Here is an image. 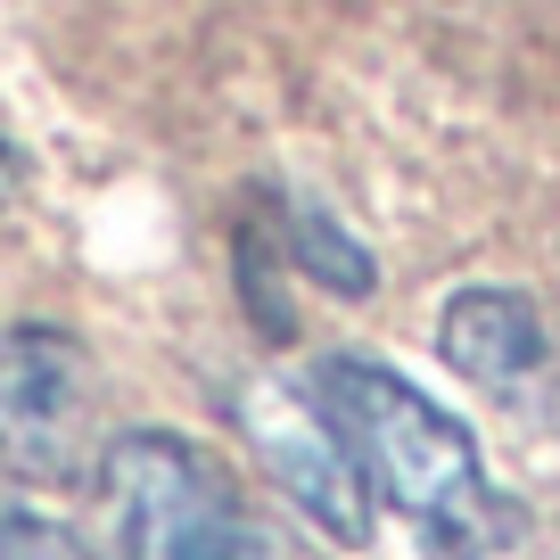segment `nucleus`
Wrapping results in <instances>:
<instances>
[{
	"mask_svg": "<svg viewBox=\"0 0 560 560\" xmlns=\"http://www.w3.org/2000/svg\"><path fill=\"white\" fill-rule=\"evenodd\" d=\"M305 387L330 412V429L347 438L371 503L412 520L438 560H511L520 503L494 494L487 462H478V438L438 396H420L404 371L371 363V354H322L305 371Z\"/></svg>",
	"mask_w": 560,
	"mask_h": 560,
	"instance_id": "obj_1",
	"label": "nucleus"
},
{
	"mask_svg": "<svg viewBox=\"0 0 560 560\" xmlns=\"http://www.w3.org/2000/svg\"><path fill=\"white\" fill-rule=\"evenodd\" d=\"M107 503H116L124 560H280L264 520L247 511L240 478L174 429L107 438Z\"/></svg>",
	"mask_w": 560,
	"mask_h": 560,
	"instance_id": "obj_2",
	"label": "nucleus"
},
{
	"mask_svg": "<svg viewBox=\"0 0 560 560\" xmlns=\"http://www.w3.org/2000/svg\"><path fill=\"white\" fill-rule=\"evenodd\" d=\"M107 462L100 363L58 322H0V470L25 487H74Z\"/></svg>",
	"mask_w": 560,
	"mask_h": 560,
	"instance_id": "obj_3",
	"label": "nucleus"
},
{
	"mask_svg": "<svg viewBox=\"0 0 560 560\" xmlns=\"http://www.w3.org/2000/svg\"><path fill=\"white\" fill-rule=\"evenodd\" d=\"M240 429H247V454L272 470V487L305 511L330 544H371V487L354 470L347 438L330 429V412L314 404V387H289V380H256L240 396Z\"/></svg>",
	"mask_w": 560,
	"mask_h": 560,
	"instance_id": "obj_4",
	"label": "nucleus"
},
{
	"mask_svg": "<svg viewBox=\"0 0 560 560\" xmlns=\"http://www.w3.org/2000/svg\"><path fill=\"white\" fill-rule=\"evenodd\" d=\"M438 354L487 396H520L552 363V330L520 289H454L438 314Z\"/></svg>",
	"mask_w": 560,
	"mask_h": 560,
	"instance_id": "obj_5",
	"label": "nucleus"
},
{
	"mask_svg": "<svg viewBox=\"0 0 560 560\" xmlns=\"http://www.w3.org/2000/svg\"><path fill=\"white\" fill-rule=\"evenodd\" d=\"M272 247L298 264L314 289H330V298H371V289H380V264H371V247L354 240V231L338 223L330 207H305V198H289V207L272 214Z\"/></svg>",
	"mask_w": 560,
	"mask_h": 560,
	"instance_id": "obj_6",
	"label": "nucleus"
},
{
	"mask_svg": "<svg viewBox=\"0 0 560 560\" xmlns=\"http://www.w3.org/2000/svg\"><path fill=\"white\" fill-rule=\"evenodd\" d=\"M0 560H91V552L67 536V527H50V520H25V511H9V520H0Z\"/></svg>",
	"mask_w": 560,
	"mask_h": 560,
	"instance_id": "obj_7",
	"label": "nucleus"
},
{
	"mask_svg": "<svg viewBox=\"0 0 560 560\" xmlns=\"http://www.w3.org/2000/svg\"><path fill=\"white\" fill-rule=\"evenodd\" d=\"M18 198V149H9V132H0V207Z\"/></svg>",
	"mask_w": 560,
	"mask_h": 560,
	"instance_id": "obj_8",
	"label": "nucleus"
}]
</instances>
